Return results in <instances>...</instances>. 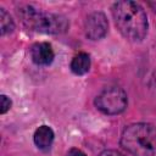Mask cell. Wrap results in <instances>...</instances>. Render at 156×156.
I'll list each match as a JSON object with an SVG mask.
<instances>
[{"label":"cell","instance_id":"1","mask_svg":"<svg viewBox=\"0 0 156 156\" xmlns=\"http://www.w3.org/2000/svg\"><path fill=\"white\" fill-rule=\"evenodd\" d=\"M112 16L121 34L130 41H141L149 28L144 9L134 1H117L112 6Z\"/></svg>","mask_w":156,"mask_h":156},{"label":"cell","instance_id":"2","mask_svg":"<svg viewBox=\"0 0 156 156\" xmlns=\"http://www.w3.org/2000/svg\"><path fill=\"white\" fill-rule=\"evenodd\" d=\"M121 146L133 156H155L156 127L143 122L128 126L121 135Z\"/></svg>","mask_w":156,"mask_h":156},{"label":"cell","instance_id":"3","mask_svg":"<svg viewBox=\"0 0 156 156\" xmlns=\"http://www.w3.org/2000/svg\"><path fill=\"white\" fill-rule=\"evenodd\" d=\"M18 16L26 27L45 34H61L69 27L68 20L65 16L44 12L30 5L18 9Z\"/></svg>","mask_w":156,"mask_h":156},{"label":"cell","instance_id":"4","mask_svg":"<svg viewBox=\"0 0 156 156\" xmlns=\"http://www.w3.org/2000/svg\"><path fill=\"white\" fill-rule=\"evenodd\" d=\"M94 104L96 108L105 115H118L127 107V93L119 87H108L98 94Z\"/></svg>","mask_w":156,"mask_h":156},{"label":"cell","instance_id":"5","mask_svg":"<svg viewBox=\"0 0 156 156\" xmlns=\"http://www.w3.org/2000/svg\"><path fill=\"white\" fill-rule=\"evenodd\" d=\"M108 22L106 16L102 12H93L90 13L84 22V32L85 35L91 40L102 39L107 34Z\"/></svg>","mask_w":156,"mask_h":156},{"label":"cell","instance_id":"6","mask_svg":"<svg viewBox=\"0 0 156 156\" xmlns=\"http://www.w3.org/2000/svg\"><path fill=\"white\" fill-rule=\"evenodd\" d=\"M55 57L52 46L49 43H35L30 48V58L37 66H49Z\"/></svg>","mask_w":156,"mask_h":156},{"label":"cell","instance_id":"7","mask_svg":"<svg viewBox=\"0 0 156 156\" xmlns=\"http://www.w3.org/2000/svg\"><path fill=\"white\" fill-rule=\"evenodd\" d=\"M54 138H55L54 130L51 129V127L45 126V124L37 128L33 135L34 144L40 150H49L54 143Z\"/></svg>","mask_w":156,"mask_h":156},{"label":"cell","instance_id":"8","mask_svg":"<svg viewBox=\"0 0 156 156\" xmlns=\"http://www.w3.org/2000/svg\"><path fill=\"white\" fill-rule=\"evenodd\" d=\"M90 65H91L90 56L87 52H79L72 58L69 67L76 76H83L89 72Z\"/></svg>","mask_w":156,"mask_h":156},{"label":"cell","instance_id":"9","mask_svg":"<svg viewBox=\"0 0 156 156\" xmlns=\"http://www.w3.org/2000/svg\"><path fill=\"white\" fill-rule=\"evenodd\" d=\"M0 28L1 35L11 33L15 29V22L5 9H0Z\"/></svg>","mask_w":156,"mask_h":156},{"label":"cell","instance_id":"10","mask_svg":"<svg viewBox=\"0 0 156 156\" xmlns=\"http://www.w3.org/2000/svg\"><path fill=\"white\" fill-rule=\"evenodd\" d=\"M11 107V100L10 98H7L6 95H1L0 96V112L4 115L6 113Z\"/></svg>","mask_w":156,"mask_h":156},{"label":"cell","instance_id":"11","mask_svg":"<svg viewBox=\"0 0 156 156\" xmlns=\"http://www.w3.org/2000/svg\"><path fill=\"white\" fill-rule=\"evenodd\" d=\"M99 156H124V155L117 150H105Z\"/></svg>","mask_w":156,"mask_h":156},{"label":"cell","instance_id":"12","mask_svg":"<svg viewBox=\"0 0 156 156\" xmlns=\"http://www.w3.org/2000/svg\"><path fill=\"white\" fill-rule=\"evenodd\" d=\"M67 156H87V155H85L82 150L73 147V149H71V150L67 152Z\"/></svg>","mask_w":156,"mask_h":156}]
</instances>
